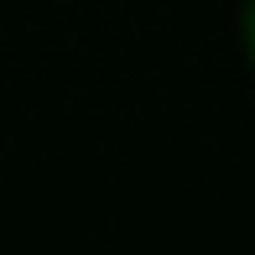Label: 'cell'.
<instances>
[{
    "label": "cell",
    "instance_id": "1",
    "mask_svg": "<svg viewBox=\"0 0 255 255\" xmlns=\"http://www.w3.org/2000/svg\"><path fill=\"white\" fill-rule=\"evenodd\" d=\"M240 47H245V63L255 73V0H240Z\"/></svg>",
    "mask_w": 255,
    "mask_h": 255
}]
</instances>
